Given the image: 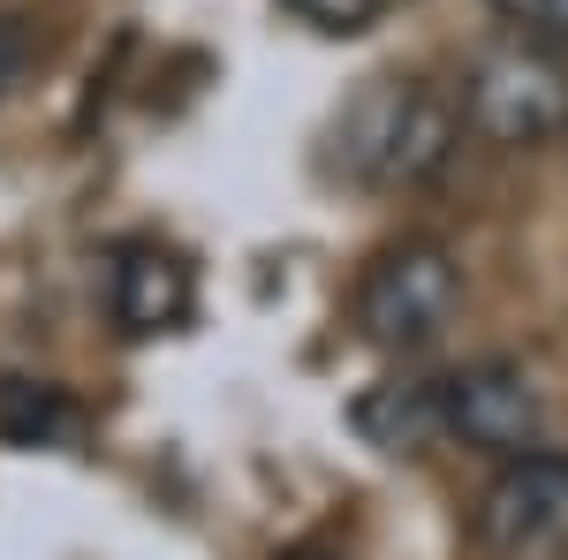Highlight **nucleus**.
Instances as JSON below:
<instances>
[{
	"instance_id": "obj_1",
	"label": "nucleus",
	"mask_w": 568,
	"mask_h": 560,
	"mask_svg": "<svg viewBox=\"0 0 568 560\" xmlns=\"http://www.w3.org/2000/svg\"><path fill=\"white\" fill-rule=\"evenodd\" d=\"M463 122L500 144V152H530L546 136L568 130V61L554 39H516L485 45L470 61V84H463Z\"/></svg>"
},
{
	"instance_id": "obj_2",
	"label": "nucleus",
	"mask_w": 568,
	"mask_h": 560,
	"mask_svg": "<svg viewBox=\"0 0 568 560\" xmlns=\"http://www.w3.org/2000/svg\"><path fill=\"white\" fill-rule=\"evenodd\" d=\"M455 303H463V273L447 258V243L402 235L356 281V334L372 348H387V356H417L447 334Z\"/></svg>"
},
{
	"instance_id": "obj_3",
	"label": "nucleus",
	"mask_w": 568,
	"mask_h": 560,
	"mask_svg": "<svg viewBox=\"0 0 568 560\" xmlns=\"http://www.w3.org/2000/svg\"><path fill=\"white\" fill-rule=\"evenodd\" d=\"M478 546L493 560H568V455L524 447L478 500Z\"/></svg>"
},
{
	"instance_id": "obj_4",
	"label": "nucleus",
	"mask_w": 568,
	"mask_h": 560,
	"mask_svg": "<svg viewBox=\"0 0 568 560\" xmlns=\"http://www.w3.org/2000/svg\"><path fill=\"white\" fill-rule=\"evenodd\" d=\"M439 409H447V439L478 447V455H524L546 431V401L524 379V364H470L455 379H439Z\"/></svg>"
},
{
	"instance_id": "obj_5",
	"label": "nucleus",
	"mask_w": 568,
	"mask_h": 560,
	"mask_svg": "<svg viewBox=\"0 0 568 560\" xmlns=\"http://www.w3.org/2000/svg\"><path fill=\"white\" fill-rule=\"evenodd\" d=\"M106 310L130 342H152V334H182L190 310H197V281L175 251L160 243H122L114 265H106Z\"/></svg>"
},
{
	"instance_id": "obj_6",
	"label": "nucleus",
	"mask_w": 568,
	"mask_h": 560,
	"mask_svg": "<svg viewBox=\"0 0 568 560\" xmlns=\"http://www.w3.org/2000/svg\"><path fill=\"white\" fill-rule=\"evenodd\" d=\"M349 425L364 431L379 455H425L433 439H447L439 379H379L372 394H356Z\"/></svg>"
},
{
	"instance_id": "obj_7",
	"label": "nucleus",
	"mask_w": 568,
	"mask_h": 560,
	"mask_svg": "<svg viewBox=\"0 0 568 560\" xmlns=\"http://www.w3.org/2000/svg\"><path fill=\"white\" fill-rule=\"evenodd\" d=\"M0 439L8 447H61V439H77V401L45 379H0Z\"/></svg>"
},
{
	"instance_id": "obj_8",
	"label": "nucleus",
	"mask_w": 568,
	"mask_h": 560,
	"mask_svg": "<svg viewBox=\"0 0 568 560\" xmlns=\"http://www.w3.org/2000/svg\"><path fill=\"white\" fill-rule=\"evenodd\" d=\"M296 16H304L311 31H326V39H356V31H372L379 23V8L387 0H288Z\"/></svg>"
},
{
	"instance_id": "obj_9",
	"label": "nucleus",
	"mask_w": 568,
	"mask_h": 560,
	"mask_svg": "<svg viewBox=\"0 0 568 560\" xmlns=\"http://www.w3.org/2000/svg\"><path fill=\"white\" fill-rule=\"evenodd\" d=\"M516 31H530V39H554L568 45V0H493Z\"/></svg>"
},
{
	"instance_id": "obj_10",
	"label": "nucleus",
	"mask_w": 568,
	"mask_h": 560,
	"mask_svg": "<svg viewBox=\"0 0 568 560\" xmlns=\"http://www.w3.org/2000/svg\"><path fill=\"white\" fill-rule=\"evenodd\" d=\"M281 560H342V553H334V546H288Z\"/></svg>"
},
{
	"instance_id": "obj_11",
	"label": "nucleus",
	"mask_w": 568,
	"mask_h": 560,
	"mask_svg": "<svg viewBox=\"0 0 568 560\" xmlns=\"http://www.w3.org/2000/svg\"><path fill=\"white\" fill-rule=\"evenodd\" d=\"M8 61H16V31L0 23V84H8Z\"/></svg>"
}]
</instances>
